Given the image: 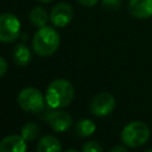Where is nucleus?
<instances>
[{
    "mask_svg": "<svg viewBox=\"0 0 152 152\" xmlns=\"http://www.w3.org/2000/svg\"><path fill=\"white\" fill-rule=\"evenodd\" d=\"M75 95V89L71 82L65 78H58L52 81L46 88L45 101L52 109L64 108L70 104Z\"/></svg>",
    "mask_w": 152,
    "mask_h": 152,
    "instance_id": "f257e3e1",
    "label": "nucleus"
},
{
    "mask_svg": "<svg viewBox=\"0 0 152 152\" xmlns=\"http://www.w3.org/2000/svg\"><path fill=\"white\" fill-rule=\"evenodd\" d=\"M59 43L61 38L58 32L55 28L46 25L40 27L32 38L33 51L42 57L55 53L59 46Z\"/></svg>",
    "mask_w": 152,
    "mask_h": 152,
    "instance_id": "f03ea898",
    "label": "nucleus"
},
{
    "mask_svg": "<svg viewBox=\"0 0 152 152\" xmlns=\"http://www.w3.org/2000/svg\"><path fill=\"white\" fill-rule=\"evenodd\" d=\"M150 138V128L142 121H132L127 124L121 132V140L128 147L142 146Z\"/></svg>",
    "mask_w": 152,
    "mask_h": 152,
    "instance_id": "7ed1b4c3",
    "label": "nucleus"
},
{
    "mask_svg": "<svg viewBox=\"0 0 152 152\" xmlns=\"http://www.w3.org/2000/svg\"><path fill=\"white\" fill-rule=\"evenodd\" d=\"M18 104L21 109L26 112H32V113H38L43 109L44 107V101L45 97L43 94L36 89V88H25L23 89L17 97Z\"/></svg>",
    "mask_w": 152,
    "mask_h": 152,
    "instance_id": "20e7f679",
    "label": "nucleus"
},
{
    "mask_svg": "<svg viewBox=\"0 0 152 152\" xmlns=\"http://www.w3.org/2000/svg\"><path fill=\"white\" fill-rule=\"evenodd\" d=\"M20 21L12 13H4L0 17V40L12 43L20 34Z\"/></svg>",
    "mask_w": 152,
    "mask_h": 152,
    "instance_id": "39448f33",
    "label": "nucleus"
},
{
    "mask_svg": "<svg viewBox=\"0 0 152 152\" xmlns=\"http://www.w3.org/2000/svg\"><path fill=\"white\" fill-rule=\"evenodd\" d=\"M93 115L102 118L109 115L115 108V99L110 93L103 91L95 95L89 104Z\"/></svg>",
    "mask_w": 152,
    "mask_h": 152,
    "instance_id": "423d86ee",
    "label": "nucleus"
},
{
    "mask_svg": "<svg viewBox=\"0 0 152 152\" xmlns=\"http://www.w3.org/2000/svg\"><path fill=\"white\" fill-rule=\"evenodd\" d=\"M74 18V8L71 5L66 2H59L50 12L49 19L56 27H64L66 26Z\"/></svg>",
    "mask_w": 152,
    "mask_h": 152,
    "instance_id": "0eeeda50",
    "label": "nucleus"
},
{
    "mask_svg": "<svg viewBox=\"0 0 152 152\" xmlns=\"http://www.w3.org/2000/svg\"><path fill=\"white\" fill-rule=\"evenodd\" d=\"M46 120H48L49 125L51 126V128L57 133L65 132L68 128H70V126L72 124L71 116L66 112L58 110V109L49 113L46 116Z\"/></svg>",
    "mask_w": 152,
    "mask_h": 152,
    "instance_id": "6e6552de",
    "label": "nucleus"
},
{
    "mask_svg": "<svg viewBox=\"0 0 152 152\" xmlns=\"http://www.w3.org/2000/svg\"><path fill=\"white\" fill-rule=\"evenodd\" d=\"M128 12L139 19L152 17V0H129Z\"/></svg>",
    "mask_w": 152,
    "mask_h": 152,
    "instance_id": "1a4fd4ad",
    "label": "nucleus"
},
{
    "mask_svg": "<svg viewBox=\"0 0 152 152\" xmlns=\"http://www.w3.org/2000/svg\"><path fill=\"white\" fill-rule=\"evenodd\" d=\"M27 145L24 137L12 134L4 138L0 142V151L1 152H24L26 151Z\"/></svg>",
    "mask_w": 152,
    "mask_h": 152,
    "instance_id": "9d476101",
    "label": "nucleus"
},
{
    "mask_svg": "<svg viewBox=\"0 0 152 152\" xmlns=\"http://www.w3.org/2000/svg\"><path fill=\"white\" fill-rule=\"evenodd\" d=\"M38 152H61L62 145L59 140L53 135H44L39 139L37 145Z\"/></svg>",
    "mask_w": 152,
    "mask_h": 152,
    "instance_id": "9b49d317",
    "label": "nucleus"
},
{
    "mask_svg": "<svg viewBox=\"0 0 152 152\" xmlns=\"http://www.w3.org/2000/svg\"><path fill=\"white\" fill-rule=\"evenodd\" d=\"M13 61L19 66H26L31 62V51L25 44H18L14 46Z\"/></svg>",
    "mask_w": 152,
    "mask_h": 152,
    "instance_id": "f8f14e48",
    "label": "nucleus"
},
{
    "mask_svg": "<svg viewBox=\"0 0 152 152\" xmlns=\"http://www.w3.org/2000/svg\"><path fill=\"white\" fill-rule=\"evenodd\" d=\"M96 129L95 124L90 119H81L75 126V133L81 138L90 137Z\"/></svg>",
    "mask_w": 152,
    "mask_h": 152,
    "instance_id": "ddd939ff",
    "label": "nucleus"
},
{
    "mask_svg": "<svg viewBox=\"0 0 152 152\" xmlns=\"http://www.w3.org/2000/svg\"><path fill=\"white\" fill-rule=\"evenodd\" d=\"M28 18H30V21L32 23V25H34L38 28L45 26L48 23V13L43 7L32 8L28 14Z\"/></svg>",
    "mask_w": 152,
    "mask_h": 152,
    "instance_id": "4468645a",
    "label": "nucleus"
},
{
    "mask_svg": "<svg viewBox=\"0 0 152 152\" xmlns=\"http://www.w3.org/2000/svg\"><path fill=\"white\" fill-rule=\"evenodd\" d=\"M39 134V126L36 122H26L21 127V135L26 141H32L34 140Z\"/></svg>",
    "mask_w": 152,
    "mask_h": 152,
    "instance_id": "2eb2a0df",
    "label": "nucleus"
},
{
    "mask_svg": "<svg viewBox=\"0 0 152 152\" xmlns=\"http://www.w3.org/2000/svg\"><path fill=\"white\" fill-rule=\"evenodd\" d=\"M82 151L83 152H101L102 147L96 141H88L82 146Z\"/></svg>",
    "mask_w": 152,
    "mask_h": 152,
    "instance_id": "dca6fc26",
    "label": "nucleus"
},
{
    "mask_svg": "<svg viewBox=\"0 0 152 152\" xmlns=\"http://www.w3.org/2000/svg\"><path fill=\"white\" fill-rule=\"evenodd\" d=\"M121 5V0H102V6L108 10H118Z\"/></svg>",
    "mask_w": 152,
    "mask_h": 152,
    "instance_id": "f3484780",
    "label": "nucleus"
},
{
    "mask_svg": "<svg viewBox=\"0 0 152 152\" xmlns=\"http://www.w3.org/2000/svg\"><path fill=\"white\" fill-rule=\"evenodd\" d=\"M6 70H7V63H6L4 57H0V76L1 77L5 76Z\"/></svg>",
    "mask_w": 152,
    "mask_h": 152,
    "instance_id": "a211bd4d",
    "label": "nucleus"
},
{
    "mask_svg": "<svg viewBox=\"0 0 152 152\" xmlns=\"http://www.w3.org/2000/svg\"><path fill=\"white\" fill-rule=\"evenodd\" d=\"M81 5H83V6H88V7H90V6H94L95 4H97V1L99 0H77Z\"/></svg>",
    "mask_w": 152,
    "mask_h": 152,
    "instance_id": "6ab92c4d",
    "label": "nucleus"
},
{
    "mask_svg": "<svg viewBox=\"0 0 152 152\" xmlns=\"http://www.w3.org/2000/svg\"><path fill=\"white\" fill-rule=\"evenodd\" d=\"M127 147H128V146L116 145V146H114V147L110 148V152H118V151H120V152H126V151H127Z\"/></svg>",
    "mask_w": 152,
    "mask_h": 152,
    "instance_id": "aec40b11",
    "label": "nucleus"
},
{
    "mask_svg": "<svg viewBox=\"0 0 152 152\" xmlns=\"http://www.w3.org/2000/svg\"><path fill=\"white\" fill-rule=\"evenodd\" d=\"M40 2H44V4H48V2H50V1H52V0H39Z\"/></svg>",
    "mask_w": 152,
    "mask_h": 152,
    "instance_id": "412c9836",
    "label": "nucleus"
},
{
    "mask_svg": "<svg viewBox=\"0 0 152 152\" xmlns=\"http://www.w3.org/2000/svg\"><path fill=\"white\" fill-rule=\"evenodd\" d=\"M68 151H69V152H77V151H76V150H75V148H69V150H68Z\"/></svg>",
    "mask_w": 152,
    "mask_h": 152,
    "instance_id": "4be33fe9",
    "label": "nucleus"
}]
</instances>
